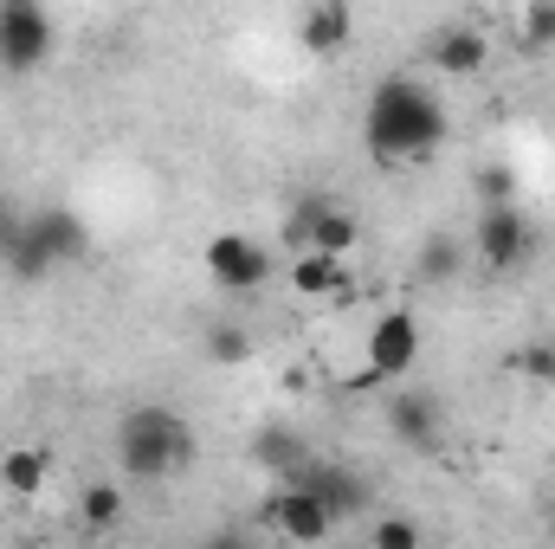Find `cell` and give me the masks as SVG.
<instances>
[{"mask_svg": "<svg viewBox=\"0 0 555 549\" xmlns=\"http://www.w3.org/2000/svg\"><path fill=\"white\" fill-rule=\"evenodd\" d=\"M452 137L446 124V104L420 85V78H382L369 91V111H362V142L375 162H426L439 142Z\"/></svg>", "mask_w": 555, "mask_h": 549, "instance_id": "cell-1", "label": "cell"}, {"mask_svg": "<svg viewBox=\"0 0 555 549\" xmlns=\"http://www.w3.org/2000/svg\"><path fill=\"white\" fill-rule=\"evenodd\" d=\"M194 452H201V439H194L188 413L162 408V401H142L117 420V459L130 478H175L194 465Z\"/></svg>", "mask_w": 555, "mask_h": 549, "instance_id": "cell-2", "label": "cell"}, {"mask_svg": "<svg viewBox=\"0 0 555 549\" xmlns=\"http://www.w3.org/2000/svg\"><path fill=\"white\" fill-rule=\"evenodd\" d=\"M78 253H85V220L72 207H33L20 220L13 246L0 253V266L13 278H46V272H59L65 259H78Z\"/></svg>", "mask_w": 555, "mask_h": 549, "instance_id": "cell-3", "label": "cell"}, {"mask_svg": "<svg viewBox=\"0 0 555 549\" xmlns=\"http://www.w3.org/2000/svg\"><path fill=\"white\" fill-rule=\"evenodd\" d=\"M284 240L297 246V259H304V253H323V259L343 266V259L356 253V214H349L343 201H330V194H304V201L291 207Z\"/></svg>", "mask_w": 555, "mask_h": 549, "instance_id": "cell-4", "label": "cell"}, {"mask_svg": "<svg viewBox=\"0 0 555 549\" xmlns=\"http://www.w3.org/2000/svg\"><path fill=\"white\" fill-rule=\"evenodd\" d=\"M284 485L310 491V498H317L336 524H343V518H362V511H369V498H375V491H369V478H362L356 465H343V459H317V452H310V459H304Z\"/></svg>", "mask_w": 555, "mask_h": 549, "instance_id": "cell-5", "label": "cell"}, {"mask_svg": "<svg viewBox=\"0 0 555 549\" xmlns=\"http://www.w3.org/2000/svg\"><path fill=\"white\" fill-rule=\"evenodd\" d=\"M52 59V13L39 0H7L0 7V72H39Z\"/></svg>", "mask_w": 555, "mask_h": 549, "instance_id": "cell-6", "label": "cell"}, {"mask_svg": "<svg viewBox=\"0 0 555 549\" xmlns=\"http://www.w3.org/2000/svg\"><path fill=\"white\" fill-rule=\"evenodd\" d=\"M259 518L272 524L284 544H297V549H323L330 537H336V518H330L310 491H297V485H278L272 498L259 505Z\"/></svg>", "mask_w": 555, "mask_h": 549, "instance_id": "cell-7", "label": "cell"}, {"mask_svg": "<svg viewBox=\"0 0 555 549\" xmlns=\"http://www.w3.org/2000/svg\"><path fill=\"white\" fill-rule=\"evenodd\" d=\"M537 246V227L517 214V207H485L478 214V233H472V253L491 266V272H517Z\"/></svg>", "mask_w": 555, "mask_h": 549, "instance_id": "cell-8", "label": "cell"}, {"mask_svg": "<svg viewBox=\"0 0 555 549\" xmlns=\"http://www.w3.org/2000/svg\"><path fill=\"white\" fill-rule=\"evenodd\" d=\"M414 362H420L414 310H382L375 330H369V369H362V382H395V375H408Z\"/></svg>", "mask_w": 555, "mask_h": 549, "instance_id": "cell-9", "label": "cell"}, {"mask_svg": "<svg viewBox=\"0 0 555 549\" xmlns=\"http://www.w3.org/2000/svg\"><path fill=\"white\" fill-rule=\"evenodd\" d=\"M207 278L220 291H259L272 278V253L259 240H246V233H214L207 240Z\"/></svg>", "mask_w": 555, "mask_h": 549, "instance_id": "cell-10", "label": "cell"}, {"mask_svg": "<svg viewBox=\"0 0 555 549\" xmlns=\"http://www.w3.org/2000/svg\"><path fill=\"white\" fill-rule=\"evenodd\" d=\"M388 426H395V439H408L414 452H433V446H439V426H446V408H439V395L414 388V395H395V401H388Z\"/></svg>", "mask_w": 555, "mask_h": 549, "instance_id": "cell-11", "label": "cell"}, {"mask_svg": "<svg viewBox=\"0 0 555 549\" xmlns=\"http://www.w3.org/2000/svg\"><path fill=\"white\" fill-rule=\"evenodd\" d=\"M349 33H356V13H349L343 0H317V7L297 20L304 52H343V46H349Z\"/></svg>", "mask_w": 555, "mask_h": 549, "instance_id": "cell-12", "label": "cell"}, {"mask_svg": "<svg viewBox=\"0 0 555 549\" xmlns=\"http://www.w3.org/2000/svg\"><path fill=\"white\" fill-rule=\"evenodd\" d=\"M433 65H439L446 78H472V72H485V33H478V26H452V33H439V39H433Z\"/></svg>", "mask_w": 555, "mask_h": 549, "instance_id": "cell-13", "label": "cell"}, {"mask_svg": "<svg viewBox=\"0 0 555 549\" xmlns=\"http://www.w3.org/2000/svg\"><path fill=\"white\" fill-rule=\"evenodd\" d=\"M253 459H259V465H272V472H284V478H291V472H297V465L310 459V446H304L297 433H284V426H266V433L253 439Z\"/></svg>", "mask_w": 555, "mask_h": 549, "instance_id": "cell-14", "label": "cell"}, {"mask_svg": "<svg viewBox=\"0 0 555 549\" xmlns=\"http://www.w3.org/2000/svg\"><path fill=\"white\" fill-rule=\"evenodd\" d=\"M0 485L20 491V498L39 491V485H46V452H39V446H13V452L0 459Z\"/></svg>", "mask_w": 555, "mask_h": 549, "instance_id": "cell-15", "label": "cell"}, {"mask_svg": "<svg viewBox=\"0 0 555 549\" xmlns=\"http://www.w3.org/2000/svg\"><path fill=\"white\" fill-rule=\"evenodd\" d=\"M207 356H214L220 369L253 362V330H246V323H207Z\"/></svg>", "mask_w": 555, "mask_h": 549, "instance_id": "cell-16", "label": "cell"}, {"mask_svg": "<svg viewBox=\"0 0 555 549\" xmlns=\"http://www.w3.org/2000/svg\"><path fill=\"white\" fill-rule=\"evenodd\" d=\"M78 511H85L91 531H117V524H124V491H117V485H91Z\"/></svg>", "mask_w": 555, "mask_h": 549, "instance_id": "cell-17", "label": "cell"}, {"mask_svg": "<svg viewBox=\"0 0 555 549\" xmlns=\"http://www.w3.org/2000/svg\"><path fill=\"white\" fill-rule=\"evenodd\" d=\"M291 284H297L304 297H330V291H336V259H323V253H304V259L291 266Z\"/></svg>", "mask_w": 555, "mask_h": 549, "instance_id": "cell-18", "label": "cell"}, {"mask_svg": "<svg viewBox=\"0 0 555 549\" xmlns=\"http://www.w3.org/2000/svg\"><path fill=\"white\" fill-rule=\"evenodd\" d=\"M459 266H465V259H459V240H452V233H433V240L420 246V278H452Z\"/></svg>", "mask_w": 555, "mask_h": 549, "instance_id": "cell-19", "label": "cell"}, {"mask_svg": "<svg viewBox=\"0 0 555 549\" xmlns=\"http://www.w3.org/2000/svg\"><path fill=\"white\" fill-rule=\"evenodd\" d=\"M369 549H420V524L414 518H375Z\"/></svg>", "mask_w": 555, "mask_h": 549, "instance_id": "cell-20", "label": "cell"}, {"mask_svg": "<svg viewBox=\"0 0 555 549\" xmlns=\"http://www.w3.org/2000/svg\"><path fill=\"white\" fill-rule=\"evenodd\" d=\"M555 46V0H537L524 13V52H550Z\"/></svg>", "mask_w": 555, "mask_h": 549, "instance_id": "cell-21", "label": "cell"}, {"mask_svg": "<svg viewBox=\"0 0 555 549\" xmlns=\"http://www.w3.org/2000/svg\"><path fill=\"white\" fill-rule=\"evenodd\" d=\"M478 194H485V207H511V194H517V175H511L504 162H485V168H478Z\"/></svg>", "mask_w": 555, "mask_h": 549, "instance_id": "cell-22", "label": "cell"}, {"mask_svg": "<svg viewBox=\"0 0 555 549\" xmlns=\"http://www.w3.org/2000/svg\"><path fill=\"white\" fill-rule=\"evenodd\" d=\"M517 369H524L530 382H555V343H530V349H517Z\"/></svg>", "mask_w": 555, "mask_h": 549, "instance_id": "cell-23", "label": "cell"}, {"mask_svg": "<svg viewBox=\"0 0 555 549\" xmlns=\"http://www.w3.org/2000/svg\"><path fill=\"white\" fill-rule=\"evenodd\" d=\"M201 549H253V537H246V531H233V524H220V531H214Z\"/></svg>", "mask_w": 555, "mask_h": 549, "instance_id": "cell-24", "label": "cell"}, {"mask_svg": "<svg viewBox=\"0 0 555 549\" xmlns=\"http://www.w3.org/2000/svg\"><path fill=\"white\" fill-rule=\"evenodd\" d=\"M550 531H555V511H550Z\"/></svg>", "mask_w": 555, "mask_h": 549, "instance_id": "cell-25", "label": "cell"}]
</instances>
